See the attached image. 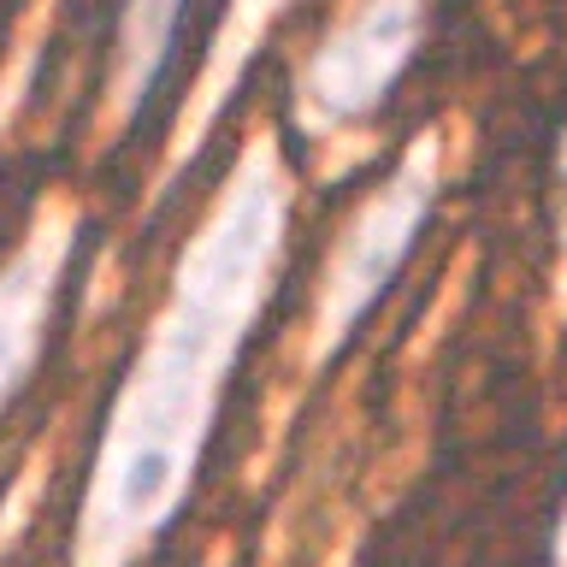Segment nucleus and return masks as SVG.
I'll return each instance as SVG.
<instances>
[{"mask_svg":"<svg viewBox=\"0 0 567 567\" xmlns=\"http://www.w3.org/2000/svg\"><path fill=\"white\" fill-rule=\"evenodd\" d=\"M437 189H443V136L420 131L396 154V166L384 172V184L367 189L349 207V219L337 225L326 260H319V278H313V313H308L313 361L343 349L349 331L402 278V266L414 260L425 225L437 213Z\"/></svg>","mask_w":567,"mask_h":567,"instance_id":"f03ea898","label":"nucleus"},{"mask_svg":"<svg viewBox=\"0 0 567 567\" xmlns=\"http://www.w3.org/2000/svg\"><path fill=\"white\" fill-rule=\"evenodd\" d=\"M549 237H556V296L567 301V124L556 142V177H549Z\"/></svg>","mask_w":567,"mask_h":567,"instance_id":"0eeeda50","label":"nucleus"},{"mask_svg":"<svg viewBox=\"0 0 567 567\" xmlns=\"http://www.w3.org/2000/svg\"><path fill=\"white\" fill-rule=\"evenodd\" d=\"M71 243H78V213H71V202H42L30 230H24V243L0 260V402L24 384V372L42 354Z\"/></svg>","mask_w":567,"mask_h":567,"instance_id":"20e7f679","label":"nucleus"},{"mask_svg":"<svg viewBox=\"0 0 567 567\" xmlns=\"http://www.w3.org/2000/svg\"><path fill=\"white\" fill-rule=\"evenodd\" d=\"M425 42V0H349L301 53L290 124L308 142H337L379 118Z\"/></svg>","mask_w":567,"mask_h":567,"instance_id":"7ed1b4c3","label":"nucleus"},{"mask_svg":"<svg viewBox=\"0 0 567 567\" xmlns=\"http://www.w3.org/2000/svg\"><path fill=\"white\" fill-rule=\"evenodd\" d=\"M549 561L567 567V496H561V520H556V544H549Z\"/></svg>","mask_w":567,"mask_h":567,"instance_id":"6e6552de","label":"nucleus"},{"mask_svg":"<svg viewBox=\"0 0 567 567\" xmlns=\"http://www.w3.org/2000/svg\"><path fill=\"white\" fill-rule=\"evenodd\" d=\"M184 7L189 0H124L118 7L113 60H106V83H101V136H118L172 71Z\"/></svg>","mask_w":567,"mask_h":567,"instance_id":"423d86ee","label":"nucleus"},{"mask_svg":"<svg viewBox=\"0 0 567 567\" xmlns=\"http://www.w3.org/2000/svg\"><path fill=\"white\" fill-rule=\"evenodd\" d=\"M284 7H290V0H225L219 24H213V42H207V60H202V78H195V95L184 101V113H177V124H172L159 184H172V172H184V159L213 136V124H219L230 95L243 89L248 65L260 60L266 35H272V18Z\"/></svg>","mask_w":567,"mask_h":567,"instance_id":"39448f33","label":"nucleus"},{"mask_svg":"<svg viewBox=\"0 0 567 567\" xmlns=\"http://www.w3.org/2000/svg\"><path fill=\"white\" fill-rule=\"evenodd\" d=\"M290 202L296 189L278 136L255 131L225 184L213 189L202 225L177 248L166 301L118 396L101 461V503H89V532L101 538V549L148 538L184 503L219 414L225 372L278 290V266L290 248Z\"/></svg>","mask_w":567,"mask_h":567,"instance_id":"f257e3e1","label":"nucleus"}]
</instances>
